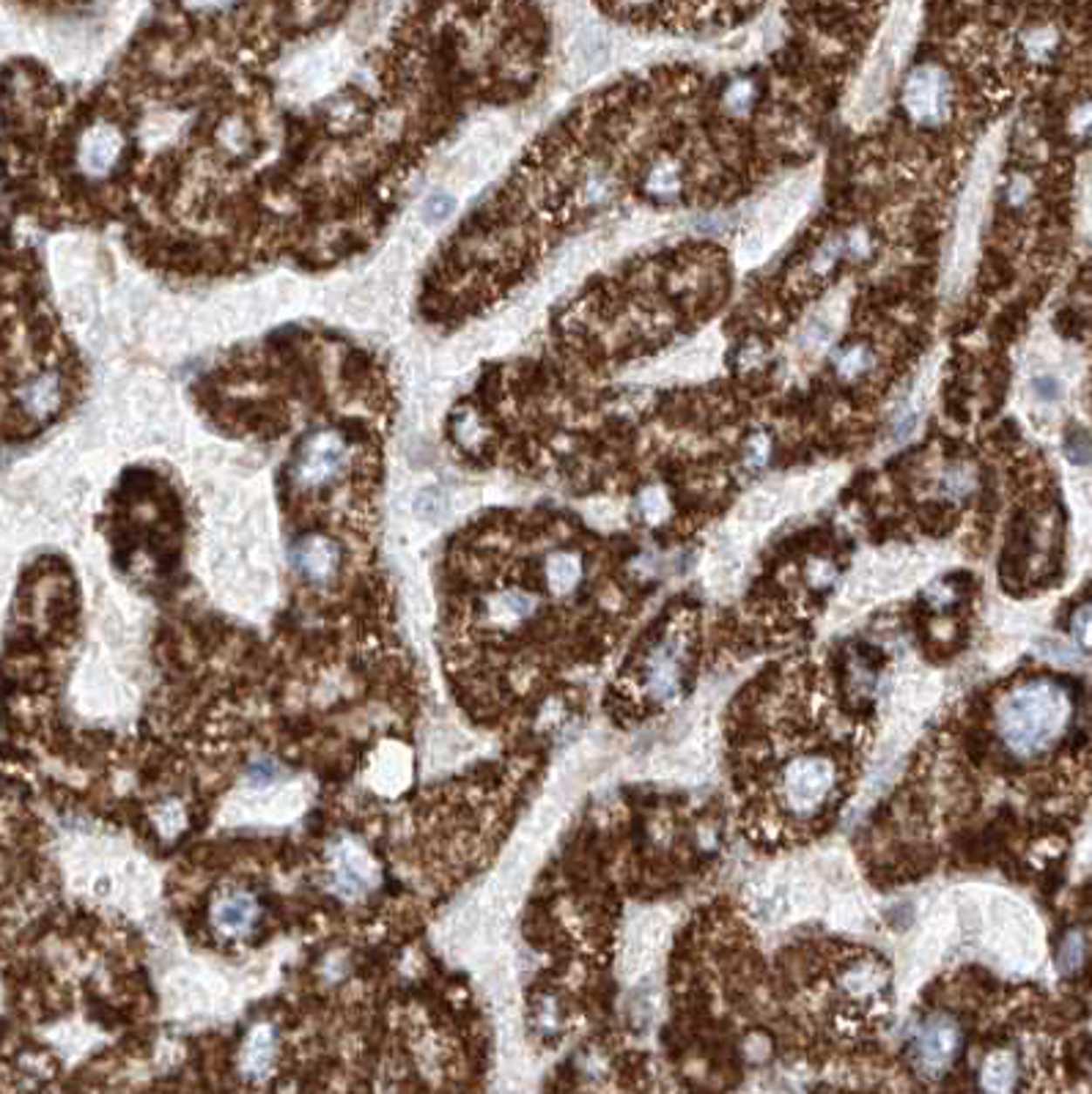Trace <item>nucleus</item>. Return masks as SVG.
I'll return each mask as SVG.
<instances>
[{"mask_svg":"<svg viewBox=\"0 0 1092 1094\" xmlns=\"http://www.w3.org/2000/svg\"><path fill=\"white\" fill-rule=\"evenodd\" d=\"M83 392V365L44 296L33 250H6V437L58 423Z\"/></svg>","mask_w":1092,"mask_h":1094,"instance_id":"nucleus-1","label":"nucleus"},{"mask_svg":"<svg viewBox=\"0 0 1092 1094\" xmlns=\"http://www.w3.org/2000/svg\"><path fill=\"white\" fill-rule=\"evenodd\" d=\"M1070 696L1054 681L1010 689L996 705V735L1015 758H1034L1057 744L1070 724Z\"/></svg>","mask_w":1092,"mask_h":1094,"instance_id":"nucleus-2","label":"nucleus"},{"mask_svg":"<svg viewBox=\"0 0 1092 1094\" xmlns=\"http://www.w3.org/2000/svg\"><path fill=\"white\" fill-rule=\"evenodd\" d=\"M837 787V768L823 754H799L780 773V801L788 815H816L832 798Z\"/></svg>","mask_w":1092,"mask_h":1094,"instance_id":"nucleus-3","label":"nucleus"},{"mask_svg":"<svg viewBox=\"0 0 1092 1094\" xmlns=\"http://www.w3.org/2000/svg\"><path fill=\"white\" fill-rule=\"evenodd\" d=\"M294 571L311 584H327L344 568V543L322 527H308L291 540Z\"/></svg>","mask_w":1092,"mask_h":1094,"instance_id":"nucleus-4","label":"nucleus"},{"mask_svg":"<svg viewBox=\"0 0 1092 1094\" xmlns=\"http://www.w3.org/2000/svg\"><path fill=\"white\" fill-rule=\"evenodd\" d=\"M376 878V864L371 861V856L365 853V847H360L351 839H338L330 851V883L332 892L344 900H360L363 894H368L373 889Z\"/></svg>","mask_w":1092,"mask_h":1094,"instance_id":"nucleus-5","label":"nucleus"},{"mask_svg":"<svg viewBox=\"0 0 1092 1094\" xmlns=\"http://www.w3.org/2000/svg\"><path fill=\"white\" fill-rule=\"evenodd\" d=\"M958 1048H961V1031L950 1017H931L914 1036L911 1059L917 1070L928 1078H938L955 1062Z\"/></svg>","mask_w":1092,"mask_h":1094,"instance_id":"nucleus-6","label":"nucleus"},{"mask_svg":"<svg viewBox=\"0 0 1092 1094\" xmlns=\"http://www.w3.org/2000/svg\"><path fill=\"white\" fill-rule=\"evenodd\" d=\"M947 102H950V83L947 74L938 66H917L906 88H903V105H906L909 116L919 124H941L947 119Z\"/></svg>","mask_w":1092,"mask_h":1094,"instance_id":"nucleus-7","label":"nucleus"},{"mask_svg":"<svg viewBox=\"0 0 1092 1094\" xmlns=\"http://www.w3.org/2000/svg\"><path fill=\"white\" fill-rule=\"evenodd\" d=\"M209 919L220 935L236 941L256 930V924L261 919V908H258V900L248 889H225L212 902Z\"/></svg>","mask_w":1092,"mask_h":1094,"instance_id":"nucleus-8","label":"nucleus"},{"mask_svg":"<svg viewBox=\"0 0 1092 1094\" xmlns=\"http://www.w3.org/2000/svg\"><path fill=\"white\" fill-rule=\"evenodd\" d=\"M681 645L675 639H667V642L659 645L645 662V689L653 700L667 703L678 694L681 689Z\"/></svg>","mask_w":1092,"mask_h":1094,"instance_id":"nucleus-9","label":"nucleus"},{"mask_svg":"<svg viewBox=\"0 0 1092 1094\" xmlns=\"http://www.w3.org/2000/svg\"><path fill=\"white\" fill-rule=\"evenodd\" d=\"M275 1053H277L275 1029L261 1023L244 1036L242 1050H239V1070L248 1075V1078H263L275 1064Z\"/></svg>","mask_w":1092,"mask_h":1094,"instance_id":"nucleus-10","label":"nucleus"},{"mask_svg":"<svg viewBox=\"0 0 1092 1094\" xmlns=\"http://www.w3.org/2000/svg\"><path fill=\"white\" fill-rule=\"evenodd\" d=\"M546 584L555 595L571 593L582 579V557L577 552H552L546 557Z\"/></svg>","mask_w":1092,"mask_h":1094,"instance_id":"nucleus-11","label":"nucleus"},{"mask_svg":"<svg viewBox=\"0 0 1092 1094\" xmlns=\"http://www.w3.org/2000/svg\"><path fill=\"white\" fill-rule=\"evenodd\" d=\"M536 607H538L536 595L524 593V590H502V593L488 595V601H486L488 617L497 620V622H514V620H522V617H530L536 612Z\"/></svg>","mask_w":1092,"mask_h":1094,"instance_id":"nucleus-12","label":"nucleus"},{"mask_svg":"<svg viewBox=\"0 0 1092 1094\" xmlns=\"http://www.w3.org/2000/svg\"><path fill=\"white\" fill-rule=\"evenodd\" d=\"M678 190H681V173H678V165L672 160H659L645 171V179H643L645 195L667 200V198H675Z\"/></svg>","mask_w":1092,"mask_h":1094,"instance_id":"nucleus-13","label":"nucleus"},{"mask_svg":"<svg viewBox=\"0 0 1092 1094\" xmlns=\"http://www.w3.org/2000/svg\"><path fill=\"white\" fill-rule=\"evenodd\" d=\"M873 368V351L862 343H851L835 354V370L843 379H859Z\"/></svg>","mask_w":1092,"mask_h":1094,"instance_id":"nucleus-14","label":"nucleus"},{"mask_svg":"<svg viewBox=\"0 0 1092 1094\" xmlns=\"http://www.w3.org/2000/svg\"><path fill=\"white\" fill-rule=\"evenodd\" d=\"M1057 47V31L1051 25H1034L1027 28L1021 36V50L1029 61H1046L1048 55Z\"/></svg>","mask_w":1092,"mask_h":1094,"instance_id":"nucleus-15","label":"nucleus"},{"mask_svg":"<svg viewBox=\"0 0 1092 1094\" xmlns=\"http://www.w3.org/2000/svg\"><path fill=\"white\" fill-rule=\"evenodd\" d=\"M1013 1075H1015V1062L1010 1053H993L986 1059L983 1067V1086L991 1091H1005L1013 1086Z\"/></svg>","mask_w":1092,"mask_h":1094,"instance_id":"nucleus-16","label":"nucleus"},{"mask_svg":"<svg viewBox=\"0 0 1092 1094\" xmlns=\"http://www.w3.org/2000/svg\"><path fill=\"white\" fill-rule=\"evenodd\" d=\"M974 488H977L974 469L966 466V464L950 466L945 472V478H941V494H945L947 499H966Z\"/></svg>","mask_w":1092,"mask_h":1094,"instance_id":"nucleus-17","label":"nucleus"},{"mask_svg":"<svg viewBox=\"0 0 1092 1094\" xmlns=\"http://www.w3.org/2000/svg\"><path fill=\"white\" fill-rule=\"evenodd\" d=\"M840 250H843V239H837V236L826 239V241L821 244V248L813 253V261H809V272H813L816 277L829 275V272H832V267L837 263Z\"/></svg>","mask_w":1092,"mask_h":1094,"instance_id":"nucleus-18","label":"nucleus"},{"mask_svg":"<svg viewBox=\"0 0 1092 1094\" xmlns=\"http://www.w3.org/2000/svg\"><path fill=\"white\" fill-rule=\"evenodd\" d=\"M752 99H755V83L749 80H736L725 91V107L730 112H747L752 107Z\"/></svg>","mask_w":1092,"mask_h":1094,"instance_id":"nucleus-19","label":"nucleus"},{"mask_svg":"<svg viewBox=\"0 0 1092 1094\" xmlns=\"http://www.w3.org/2000/svg\"><path fill=\"white\" fill-rule=\"evenodd\" d=\"M667 497H665V492L662 488H648V492H643V497H639V511H643V516H645V521H651V524H659L665 516H667Z\"/></svg>","mask_w":1092,"mask_h":1094,"instance_id":"nucleus-20","label":"nucleus"},{"mask_svg":"<svg viewBox=\"0 0 1092 1094\" xmlns=\"http://www.w3.org/2000/svg\"><path fill=\"white\" fill-rule=\"evenodd\" d=\"M1082 960H1084V941H1082V935L1079 933L1065 935L1062 947H1060V966H1062V971H1076L1082 966Z\"/></svg>","mask_w":1092,"mask_h":1094,"instance_id":"nucleus-21","label":"nucleus"},{"mask_svg":"<svg viewBox=\"0 0 1092 1094\" xmlns=\"http://www.w3.org/2000/svg\"><path fill=\"white\" fill-rule=\"evenodd\" d=\"M1070 631H1073V636L1079 639V645L1092 648V603H1084V607H1079L1076 612H1073Z\"/></svg>","mask_w":1092,"mask_h":1094,"instance_id":"nucleus-22","label":"nucleus"},{"mask_svg":"<svg viewBox=\"0 0 1092 1094\" xmlns=\"http://www.w3.org/2000/svg\"><path fill=\"white\" fill-rule=\"evenodd\" d=\"M236 0H179V6L184 11H190L195 17H212V14H222L229 11Z\"/></svg>","mask_w":1092,"mask_h":1094,"instance_id":"nucleus-23","label":"nucleus"},{"mask_svg":"<svg viewBox=\"0 0 1092 1094\" xmlns=\"http://www.w3.org/2000/svg\"><path fill=\"white\" fill-rule=\"evenodd\" d=\"M1041 653L1046 658H1051V662H1065V664L1076 662V650H1073L1070 645H1065L1062 639H1046V642L1041 645Z\"/></svg>","mask_w":1092,"mask_h":1094,"instance_id":"nucleus-24","label":"nucleus"},{"mask_svg":"<svg viewBox=\"0 0 1092 1094\" xmlns=\"http://www.w3.org/2000/svg\"><path fill=\"white\" fill-rule=\"evenodd\" d=\"M768 450H771V445H768V439L763 437V433H758V437H752V439L747 442V456H744L747 466H763V464H766V459H768Z\"/></svg>","mask_w":1092,"mask_h":1094,"instance_id":"nucleus-25","label":"nucleus"},{"mask_svg":"<svg viewBox=\"0 0 1092 1094\" xmlns=\"http://www.w3.org/2000/svg\"><path fill=\"white\" fill-rule=\"evenodd\" d=\"M829 337H832V324L829 322H823V318H816L813 324H807V330H804V343L807 346H823V343H829Z\"/></svg>","mask_w":1092,"mask_h":1094,"instance_id":"nucleus-26","label":"nucleus"},{"mask_svg":"<svg viewBox=\"0 0 1092 1094\" xmlns=\"http://www.w3.org/2000/svg\"><path fill=\"white\" fill-rule=\"evenodd\" d=\"M845 250H849L851 258H868L873 253V241H870V236L864 234V231H854L849 236V244H845Z\"/></svg>","mask_w":1092,"mask_h":1094,"instance_id":"nucleus-27","label":"nucleus"},{"mask_svg":"<svg viewBox=\"0 0 1092 1094\" xmlns=\"http://www.w3.org/2000/svg\"><path fill=\"white\" fill-rule=\"evenodd\" d=\"M1068 452H1070L1073 461H1089L1092 459V445H1089V439L1084 437V433H1079V437H1073L1068 442Z\"/></svg>","mask_w":1092,"mask_h":1094,"instance_id":"nucleus-28","label":"nucleus"},{"mask_svg":"<svg viewBox=\"0 0 1092 1094\" xmlns=\"http://www.w3.org/2000/svg\"><path fill=\"white\" fill-rule=\"evenodd\" d=\"M763 360V346L761 343H747L739 351V368H755Z\"/></svg>","mask_w":1092,"mask_h":1094,"instance_id":"nucleus-29","label":"nucleus"},{"mask_svg":"<svg viewBox=\"0 0 1092 1094\" xmlns=\"http://www.w3.org/2000/svg\"><path fill=\"white\" fill-rule=\"evenodd\" d=\"M917 428V414L914 411H903L900 418L895 420V437L897 439H909Z\"/></svg>","mask_w":1092,"mask_h":1094,"instance_id":"nucleus-30","label":"nucleus"},{"mask_svg":"<svg viewBox=\"0 0 1092 1094\" xmlns=\"http://www.w3.org/2000/svg\"><path fill=\"white\" fill-rule=\"evenodd\" d=\"M763 236L761 234H752L749 239H744V253L749 255V258H755V255H761L763 253Z\"/></svg>","mask_w":1092,"mask_h":1094,"instance_id":"nucleus-31","label":"nucleus"},{"mask_svg":"<svg viewBox=\"0 0 1092 1094\" xmlns=\"http://www.w3.org/2000/svg\"><path fill=\"white\" fill-rule=\"evenodd\" d=\"M739 3H758V0H739Z\"/></svg>","mask_w":1092,"mask_h":1094,"instance_id":"nucleus-32","label":"nucleus"}]
</instances>
